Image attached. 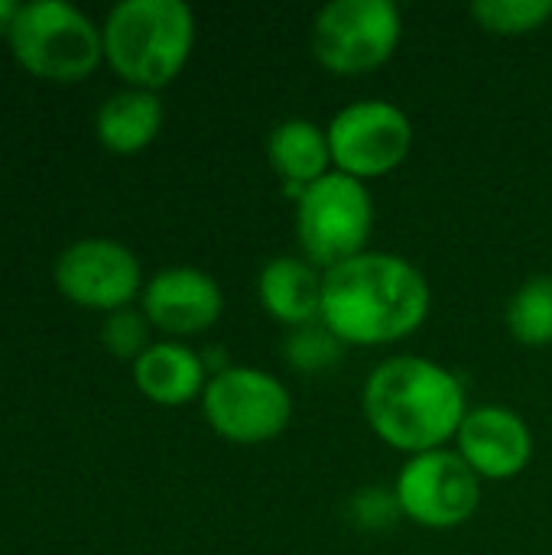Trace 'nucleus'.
Listing matches in <instances>:
<instances>
[{
    "label": "nucleus",
    "mask_w": 552,
    "mask_h": 555,
    "mask_svg": "<svg viewBox=\"0 0 552 555\" xmlns=\"http://www.w3.org/2000/svg\"><path fill=\"white\" fill-rule=\"evenodd\" d=\"M433 306L416 263L387 250H364L322 270V325L342 345H390L413 335Z\"/></svg>",
    "instance_id": "f257e3e1"
},
{
    "label": "nucleus",
    "mask_w": 552,
    "mask_h": 555,
    "mask_svg": "<svg viewBox=\"0 0 552 555\" xmlns=\"http://www.w3.org/2000/svg\"><path fill=\"white\" fill-rule=\"evenodd\" d=\"M361 406L368 426L407 455L446 449L472 410L465 384L446 364L423 354L381 361L364 380Z\"/></svg>",
    "instance_id": "f03ea898"
},
{
    "label": "nucleus",
    "mask_w": 552,
    "mask_h": 555,
    "mask_svg": "<svg viewBox=\"0 0 552 555\" xmlns=\"http://www.w3.org/2000/svg\"><path fill=\"white\" fill-rule=\"evenodd\" d=\"M104 55L130 88L156 91L189 62L195 42V13L182 0H120L104 26Z\"/></svg>",
    "instance_id": "7ed1b4c3"
},
{
    "label": "nucleus",
    "mask_w": 552,
    "mask_h": 555,
    "mask_svg": "<svg viewBox=\"0 0 552 555\" xmlns=\"http://www.w3.org/2000/svg\"><path fill=\"white\" fill-rule=\"evenodd\" d=\"M374 202L368 182L348 172H325L296 195V241L309 263L332 270L368 250Z\"/></svg>",
    "instance_id": "20e7f679"
},
{
    "label": "nucleus",
    "mask_w": 552,
    "mask_h": 555,
    "mask_svg": "<svg viewBox=\"0 0 552 555\" xmlns=\"http://www.w3.org/2000/svg\"><path fill=\"white\" fill-rule=\"evenodd\" d=\"M7 39L33 75L55 81L85 78L104 55L101 29L65 0L20 3L7 26Z\"/></svg>",
    "instance_id": "39448f33"
},
{
    "label": "nucleus",
    "mask_w": 552,
    "mask_h": 555,
    "mask_svg": "<svg viewBox=\"0 0 552 555\" xmlns=\"http://www.w3.org/2000/svg\"><path fill=\"white\" fill-rule=\"evenodd\" d=\"M403 36L394 0H329L312 20V55L335 75H361L384 65Z\"/></svg>",
    "instance_id": "423d86ee"
},
{
    "label": "nucleus",
    "mask_w": 552,
    "mask_h": 555,
    "mask_svg": "<svg viewBox=\"0 0 552 555\" xmlns=\"http://www.w3.org/2000/svg\"><path fill=\"white\" fill-rule=\"evenodd\" d=\"M202 413L221 439L238 446H260L290 426L293 397L270 371L231 364L208 377Z\"/></svg>",
    "instance_id": "0eeeda50"
},
{
    "label": "nucleus",
    "mask_w": 552,
    "mask_h": 555,
    "mask_svg": "<svg viewBox=\"0 0 552 555\" xmlns=\"http://www.w3.org/2000/svg\"><path fill=\"white\" fill-rule=\"evenodd\" d=\"M397 511L429 530H455L468 524L482 504V478L455 449L410 455L394 481Z\"/></svg>",
    "instance_id": "6e6552de"
},
{
    "label": "nucleus",
    "mask_w": 552,
    "mask_h": 555,
    "mask_svg": "<svg viewBox=\"0 0 552 555\" xmlns=\"http://www.w3.org/2000/svg\"><path fill=\"white\" fill-rule=\"evenodd\" d=\"M332 166L361 182L394 172L413 150L410 114L384 98H358L329 120Z\"/></svg>",
    "instance_id": "1a4fd4ad"
},
{
    "label": "nucleus",
    "mask_w": 552,
    "mask_h": 555,
    "mask_svg": "<svg viewBox=\"0 0 552 555\" xmlns=\"http://www.w3.org/2000/svg\"><path fill=\"white\" fill-rule=\"evenodd\" d=\"M55 286L78 306L124 309L140 289V260L111 237H81L55 257Z\"/></svg>",
    "instance_id": "9d476101"
},
{
    "label": "nucleus",
    "mask_w": 552,
    "mask_h": 555,
    "mask_svg": "<svg viewBox=\"0 0 552 555\" xmlns=\"http://www.w3.org/2000/svg\"><path fill=\"white\" fill-rule=\"evenodd\" d=\"M455 452L478 478L511 481L534 459V433L517 410L482 403L465 413L455 433Z\"/></svg>",
    "instance_id": "9b49d317"
},
{
    "label": "nucleus",
    "mask_w": 552,
    "mask_h": 555,
    "mask_svg": "<svg viewBox=\"0 0 552 555\" xmlns=\"http://www.w3.org/2000/svg\"><path fill=\"white\" fill-rule=\"evenodd\" d=\"M224 293L195 267H166L143 286V315L169 335H198L221 319Z\"/></svg>",
    "instance_id": "f8f14e48"
},
{
    "label": "nucleus",
    "mask_w": 552,
    "mask_h": 555,
    "mask_svg": "<svg viewBox=\"0 0 552 555\" xmlns=\"http://www.w3.org/2000/svg\"><path fill=\"white\" fill-rule=\"evenodd\" d=\"M260 306L283 325L303 328L322 319V270L306 257H270L257 273Z\"/></svg>",
    "instance_id": "ddd939ff"
},
{
    "label": "nucleus",
    "mask_w": 552,
    "mask_h": 555,
    "mask_svg": "<svg viewBox=\"0 0 552 555\" xmlns=\"http://www.w3.org/2000/svg\"><path fill=\"white\" fill-rule=\"evenodd\" d=\"M205 358L182 341H153L133 361V380L143 397L163 406H179L205 393Z\"/></svg>",
    "instance_id": "4468645a"
},
{
    "label": "nucleus",
    "mask_w": 552,
    "mask_h": 555,
    "mask_svg": "<svg viewBox=\"0 0 552 555\" xmlns=\"http://www.w3.org/2000/svg\"><path fill=\"white\" fill-rule=\"evenodd\" d=\"M267 163L299 195L309 182L332 172L329 130L309 117H286L273 124L267 137Z\"/></svg>",
    "instance_id": "2eb2a0df"
},
{
    "label": "nucleus",
    "mask_w": 552,
    "mask_h": 555,
    "mask_svg": "<svg viewBox=\"0 0 552 555\" xmlns=\"http://www.w3.org/2000/svg\"><path fill=\"white\" fill-rule=\"evenodd\" d=\"M163 127V101L156 91L146 88H124L114 91L94 117L98 140L114 153H137L143 150Z\"/></svg>",
    "instance_id": "dca6fc26"
},
{
    "label": "nucleus",
    "mask_w": 552,
    "mask_h": 555,
    "mask_svg": "<svg viewBox=\"0 0 552 555\" xmlns=\"http://www.w3.org/2000/svg\"><path fill=\"white\" fill-rule=\"evenodd\" d=\"M504 322L514 341L527 348H547L552 345V276L537 273L524 280L514 296L508 299Z\"/></svg>",
    "instance_id": "f3484780"
},
{
    "label": "nucleus",
    "mask_w": 552,
    "mask_h": 555,
    "mask_svg": "<svg viewBox=\"0 0 552 555\" xmlns=\"http://www.w3.org/2000/svg\"><path fill=\"white\" fill-rule=\"evenodd\" d=\"M468 13L488 29L501 36L534 33L552 20V0H475Z\"/></svg>",
    "instance_id": "a211bd4d"
},
{
    "label": "nucleus",
    "mask_w": 552,
    "mask_h": 555,
    "mask_svg": "<svg viewBox=\"0 0 552 555\" xmlns=\"http://www.w3.org/2000/svg\"><path fill=\"white\" fill-rule=\"evenodd\" d=\"M101 341L111 354L117 358H140L153 341H150V319L130 306L124 309H114L104 325H101Z\"/></svg>",
    "instance_id": "6ab92c4d"
},
{
    "label": "nucleus",
    "mask_w": 552,
    "mask_h": 555,
    "mask_svg": "<svg viewBox=\"0 0 552 555\" xmlns=\"http://www.w3.org/2000/svg\"><path fill=\"white\" fill-rule=\"evenodd\" d=\"M342 348L345 345L322 325V319L312 322V325L293 328V335L286 341V354H290V361L299 371H322V367H329L338 358Z\"/></svg>",
    "instance_id": "aec40b11"
},
{
    "label": "nucleus",
    "mask_w": 552,
    "mask_h": 555,
    "mask_svg": "<svg viewBox=\"0 0 552 555\" xmlns=\"http://www.w3.org/2000/svg\"><path fill=\"white\" fill-rule=\"evenodd\" d=\"M16 7H20V3H13V0H0V26H3V29L10 26V20H13Z\"/></svg>",
    "instance_id": "412c9836"
}]
</instances>
